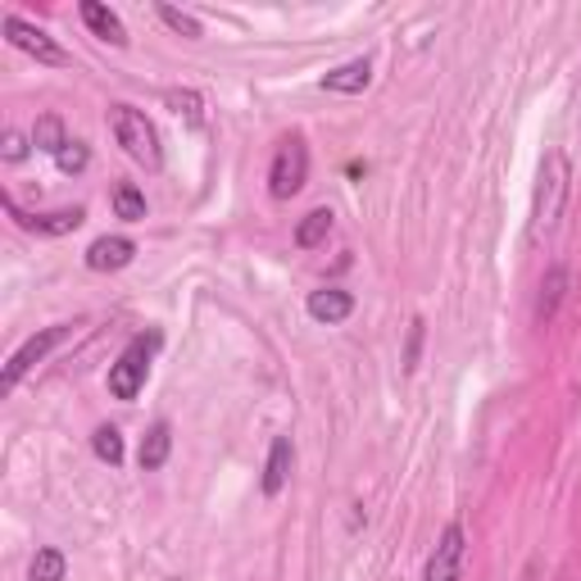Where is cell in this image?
<instances>
[{
  "mask_svg": "<svg viewBox=\"0 0 581 581\" xmlns=\"http://www.w3.org/2000/svg\"><path fill=\"white\" fill-rule=\"evenodd\" d=\"M568 191H572V164L563 150H546L536 169V191H531V241L540 246L546 237L559 232V218L568 209Z\"/></svg>",
  "mask_w": 581,
  "mask_h": 581,
  "instance_id": "obj_1",
  "label": "cell"
},
{
  "mask_svg": "<svg viewBox=\"0 0 581 581\" xmlns=\"http://www.w3.org/2000/svg\"><path fill=\"white\" fill-rule=\"evenodd\" d=\"M109 128H114V141L123 146L128 160H137L141 169H160L164 164V150H160V132H154V123L146 119L141 109L132 105H114L109 109Z\"/></svg>",
  "mask_w": 581,
  "mask_h": 581,
  "instance_id": "obj_2",
  "label": "cell"
},
{
  "mask_svg": "<svg viewBox=\"0 0 581 581\" xmlns=\"http://www.w3.org/2000/svg\"><path fill=\"white\" fill-rule=\"evenodd\" d=\"M160 332H146V336H132L128 341V351L109 364V396L114 400H137L141 396V386L150 377V359L154 351H160Z\"/></svg>",
  "mask_w": 581,
  "mask_h": 581,
  "instance_id": "obj_3",
  "label": "cell"
},
{
  "mask_svg": "<svg viewBox=\"0 0 581 581\" xmlns=\"http://www.w3.org/2000/svg\"><path fill=\"white\" fill-rule=\"evenodd\" d=\"M73 336V323H55V327H42V332H36V336H28L23 345H19V351L10 355V364H6V373H0V391H14V386L36 368V364H42L51 351H55V345L60 341H68Z\"/></svg>",
  "mask_w": 581,
  "mask_h": 581,
  "instance_id": "obj_4",
  "label": "cell"
},
{
  "mask_svg": "<svg viewBox=\"0 0 581 581\" xmlns=\"http://www.w3.org/2000/svg\"><path fill=\"white\" fill-rule=\"evenodd\" d=\"M304 182H309V146L300 137H287L273 154V164H268V196L291 201Z\"/></svg>",
  "mask_w": 581,
  "mask_h": 581,
  "instance_id": "obj_5",
  "label": "cell"
},
{
  "mask_svg": "<svg viewBox=\"0 0 581 581\" xmlns=\"http://www.w3.org/2000/svg\"><path fill=\"white\" fill-rule=\"evenodd\" d=\"M6 42L19 46L23 55H32L36 64H51V68H68V64H73V55L55 42L51 32H42L36 23H28V19H19V14H6Z\"/></svg>",
  "mask_w": 581,
  "mask_h": 581,
  "instance_id": "obj_6",
  "label": "cell"
},
{
  "mask_svg": "<svg viewBox=\"0 0 581 581\" xmlns=\"http://www.w3.org/2000/svg\"><path fill=\"white\" fill-rule=\"evenodd\" d=\"M463 527L459 523H450L441 536H437V546H432V555H428V568H422V581H459V572H463Z\"/></svg>",
  "mask_w": 581,
  "mask_h": 581,
  "instance_id": "obj_7",
  "label": "cell"
},
{
  "mask_svg": "<svg viewBox=\"0 0 581 581\" xmlns=\"http://www.w3.org/2000/svg\"><path fill=\"white\" fill-rule=\"evenodd\" d=\"M6 209H10V218L23 227V232H36V237H64V232H77L83 227V218H87V209H55V214H23L10 196H6Z\"/></svg>",
  "mask_w": 581,
  "mask_h": 581,
  "instance_id": "obj_8",
  "label": "cell"
},
{
  "mask_svg": "<svg viewBox=\"0 0 581 581\" xmlns=\"http://www.w3.org/2000/svg\"><path fill=\"white\" fill-rule=\"evenodd\" d=\"M304 314L314 319V323H327V327H336V323H345V319L355 314V295H351V291H341V287L309 291V300H304Z\"/></svg>",
  "mask_w": 581,
  "mask_h": 581,
  "instance_id": "obj_9",
  "label": "cell"
},
{
  "mask_svg": "<svg viewBox=\"0 0 581 581\" xmlns=\"http://www.w3.org/2000/svg\"><path fill=\"white\" fill-rule=\"evenodd\" d=\"M132 259H137V241H128V237H100L87 246L92 273H119V268H128Z\"/></svg>",
  "mask_w": 581,
  "mask_h": 581,
  "instance_id": "obj_10",
  "label": "cell"
},
{
  "mask_svg": "<svg viewBox=\"0 0 581 581\" xmlns=\"http://www.w3.org/2000/svg\"><path fill=\"white\" fill-rule=\"evenodd\" d=\"M563 295H568V268H563V263H555V268H546V278H540V291H536V309H531L536 327L555 323Z\"/></svg>",
  "mask_w": 581,
  "mask_h": 581,
  "instance_id": "obj_11",
  "label": "cell"
},
{
  "mask_svg": "<svg viewBox=\"0 0 581 581\" xmlns=\"http://www.w3.org/2000/svg\"><path fill=\"white\" fill-rule=\"evenodd\" d=\"M291 463H295L291 437H273V450H268V463H263V495H282V486L291 482Z\"/></svg>",
  "mask_w": 581,
  "mask_h": 581,
  "instance_id": "obj_12",
  "label": "cell"
},
{
  "mask_svg": "<svg viewBox=\"0 0 581 581\" xmlns=\"http://www.w3.org/2000/svg\"><path fill=\"white\" fill-rule=\"evenodd\" d=\"M368 83H373L368 60H351V64L323 73V92H336V96H359V92H368Z\"/></svg>",
  "mask_w": 581,
  "mask_h": 581,
  "instance_id": "obj_13",
  "label": "cell"
},
{
  "mask_svg": "<svg viewBox=\"0 0 581 581\" xmlns=\"http://www.w3.org/2000/svg\"><path fill=\"white\" fill-rule=\"evenodd\" d=\"M83 23L100 36V42H109V46H128V28H123V19L114 14L109 6H100V0H83Z\"/></svg>",
  "mask_w": 581,
  "mask_h": 581,
  "instance_id": "obj_14",
  "label": "cell"
},
{
  "mask_svg": "<svg viewBox=\"0 0 581 581\" xmlns=\"http://www.w3.org/2000/svg\"><path fill=\"white\" fill-rule=\"evenodd\" d=\"M169 450H173V428H169V422H154V428L141 437V469H146V473L164 469V463H169Z\"/></svg>",
  "mask_w": 581,
  "mask_h": 581,
  "instance_id": "obj_15",
  "label": "cell"
},
{
  "mask_svg": "<svg viewBox=\"0 0 581 581\" xmlns=\"http://www.w3.org/2000/svg\"><path fill=\"white\" fill-rule=\"evenodd\" d=\"M327 232H332V209H309L300 218V227H295V246L300 250H314V246L327 241Z\"/></svg>",
  "mask_w": 581,
  "mask_h": 581,
  "instance_id": "obj_16",
  "label": "cell"
},
{
  "mask_svg": "<svg viewBox=\"0 0 581 581\" xmlns=\"http://www.w3.org/2000/svg\"><path fill=\"white\" fill-rule=\"evenodd\" d=\"M32 146H36V150H46V154H60V150L68 146V132H64V123H60V114H42V119H36V128H32Z\"/></svg>",
  "mask_w": 581,
  "mask_h": 581,
  "instance_id": "obj_17",
  "label": "cell"
},
{
  "mask_svg": "<svg viewBox=\"0 0 581 581\" xmlns=\"http://www.w3.org/2000/svg\"><path fill=\"white\" fill-rule=\"evenodd\" d=\"M114 214H119L123 223H141V218H146V196H141V186H132V182H119V186H114Z\"/></svg>",
  "mask_w": 581,
  "mask_h": 581,
  "instance_id": "obj_18",
  "label": "cell"
},
{
  "mask_svg": "<svg viewBox=\"0 0 581 581\" xmlns=\"http://www.w3.org/2000/svg\"><path fill=\"white\" fill-rule=\"evenodd\" d=\"M164 105L177 114V119H186L191 128L205 123V100H201L196 92H164Z\"/></svg>",
  "mask_w": 581,
  "mask_h": 581,
  "instance_id": "obj_19",
  "label": "cell"
},
{
  "mask_svg": "<svg viewBox=\"0 0 581 581\" xmlns=\"http://www.w3.org/2000/svg\"><path fill=\"white\" fill-rule=\"evenodd\" d=\"M92 450H96V459H100V463H109V469H119V463H123V432H119V428H96Z\"/></svg>",
  "mask_w": 581,
  "mask_h": 581,
  "instance_id": "obj_20",
  "label": "cell"
},
{
  "mask_svg": "<svg viewBox=\"0 0 581 581\" xmlns=\"http://www.w3.org/2000/svg\"><path fill=\"white\" fill-rule=\"evenodd\" d=\"M64 572H68V563H64L60 550H36V559L28 568V581H64Z\"/></svg>",
  "mask_w": 581,
  "mask_h": 581,
  "instance_id": "obj_21",
  "label": "cell"
},
{
  "mask_svg": "<svg viewBox=\"0 0 581 581\" xmlns=\"http://www.w3.org/2000/svg\"><path fill=\"white\" fill-rule=\"evenodd\" d=\"M55 164H60V173H68V177H73V173H83V169L92 164V150H87L83 141H68V146L55 154Z\"/></svg>",
  "mask_w": 581,
  "mask_h": 581,
  "instance_id": "obj_22",
  "label": "cell"
},
{
  "mask_svg": "<svg viewBox=\"0 0 581 581\" xmlns=\"http://www.w3.org/2000/svg\"><path fill=\"white\" fill-rule=\"evenodd\" d=\"M154 14H160L177 36H191V42H196V36H201V19H191L186 10H173V6H160V10H154Z\"/></svg>",
  "mask_w": 581,
  "mask_h": 581,
  "instance_id": "obj_23",
  "label": "cell"
},
{
  "mask_svg": "<svg viewBox=\"0 0 581 581\" xmlns=\"http://www.w3.org/2000/svg\"><path fill=\"white\" fill-rule=\"evenodd\" d=\"M28 150H32V141L23 132H6V150H0V154H6V164H23Z\"/></svg>",
  "mask_w": 581,
  "mask_h": 581,
  "instance_id": "obj_24",
  "label": "cell"
},
{
  "mask_svg": "<svg viewBox=\"0 0 581 581\" xmlns=\"http://www.w3.org/2000/svg\"><path fill=\"white\" fill-rule=\"evenodd\" d=\"M418 351H422V319L409 323V345H405V368L418 364Z\"/></svg>",
  "mask_w": 581,
  "mask_h": 581,
  "instance_id": "obj_25",
  "label": "cell"
}]
</instances>
